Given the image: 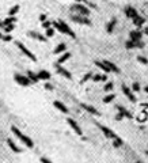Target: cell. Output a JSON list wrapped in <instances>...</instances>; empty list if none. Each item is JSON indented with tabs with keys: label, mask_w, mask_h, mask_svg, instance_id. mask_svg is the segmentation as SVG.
<instances>
[{
	"label": "cell",
	"mask_w": 148,
	"mask_h": 163,
	"mask_svg": "<svg viewBox=\"0 0 148 163\" xmlns=\"http://www.w3.org/2000/svg\"><path fill=\"white\" fill-rule=\"evenodd\" d=\"M0 39H3V34L1 33H0Z\"/></svg>",
	"instance_id": "f907efd6"
},
{
	"label": "cell",
	"mask_w": 148,
	"mask_h": 163,
	"mask_svg": "<svg viewBox=\"0 0 148 163\" xmlns=\"http://www.w3.org/2000/svg\"><path fill=\"white\" fill-rule=\"evenodd\" d=\"M27 76H29V79L31 80V83H38V82H39L38 75L34 74L33 71H27Z\"/></svg>",
	"instance_id": "d4e9b609"
},
{
	"label": "cell",
	"mask_w": 148,
	"mask_h": 163,
	"mask_svg": "<svg viewBox=\"0 0 148 163\" xmlns=\"http://www.w3.org/2000/svg\"><path fill=\"white\" fill-rule=\"evenodd\" d=\"M45 89L49 90V91H52V90H53V86L50 84V83H45Z\"/></svg>",
	"instance_id": "b9f144b4"
},
{
	"label": "cell",
	"mask_w": 148,
	"mask_h": 163,
	"mask_svg": "<svg viewBox=\"0 0 148 163\" xmlns=\"http://www.w3.org/2000/svg\"><path fill=\"white\" fill-rule=\"evenodd\" d=\"M82 107H83L84 110H87L90 114H94V116H99L98 110H97L94 106H90V105H87V103H82Z\"/></svg>",
	"instance_id": "e0dca14e"
},
{
	"label": "cell",
	"mask_w": 148,
	"mask_h": 163,
	"mask_svg": "<svg viewBox=\"0 0 148 163\" xmlns=\"http://www.w3.org/2000/svg\"><path fill=\"white\" fill-rule=\"evenodd\" d=\"M75 1H76V3H84L86 0H75Z\"/></svg>",
	"instance_id": "bcb514c9"
},
{
	"label": "cell",
	"mask_w": 148,
	"mask_h": 163,
	"mask_svg": "<svg viewBox=\"0 0 148 163\" xmlns=\"http://www.w3.org/2000/svg\"><path fill=\"white\" fill-rule=\"evenodd\" d=\"M141 38H143V33L140 31V30H132L131 33H129V39L131 41H134V42H137V41H141Z\"/></svg>",
	"instance_id": "8fae6325"
},
{
	"label": "cell",
	"mask_w": 148,
	"mask_h": 163,
	"mask_svg": "<svg viewBox=\"0 0 148 163\" xmlns=\"http://www.w3.org/2000/svg\"><path fill=\"white\" fill-rule=\"evenodd\" d=\"M95 65L101 68L102 71H105V74H109V72H112V71H110V68L107 67V65H106L103 61H95Z\"/></svg>",
	"instance_id": "603a6c76"
},
{
	"label": "cell",
	"mask_w": 148,
	"mask_h": 163,
	"mask_svg": "<svg viewBox=\"0 0 148 163\" xmlns=\"http://www.w3.org/2000/svg\"><path fill=\"white\" fill-rule=\"evenodd\" d=\"M137 61H139V63H141V64H144V65H148V60L145 59V57H143V56H137Z\"/></svg>",
	"instance_id": "8d00e7d4"
},
{
	"label": "cell",
	"mask_w": 148,
	"mask_h": 163,
	"mask_svg": "<svg viewBox=\"0 0 148 163\" xmlns=\"http://www.w3.org/2000/svg\"><path fill=\"white\" fill-rule=\"evenodd\" d=\"M91 78H92V74H91V72H88V74H86L82 78L80 83H82V84H83V83H86V82H87V80H90V79H91Z\"/></svg>",
	"instance_id": "d6a6232c"
},
{
	"label": "cell",
	"mask_w": 148,
	"mask_h": 163,
	"mask_svg": "<svg viewBox=\"0 0 148 163\" xmlns=\"http://www.w3.org/2000/svg\"><path fill=\"white\" fill-rule=\"evenodd\" d=\"M116 25H117V19L116 18H112L109 23L106 25V31H107V33H113L114 29H116Z\"/></svg>",
	"instance_id": "ac0fdd59"
},
{
	"label": "cell",
	"mask_w": 148,
	"mask_h": 163,
	"mask_svg": "<svg viewBox=\"0 0 148 163\" xmlns=\"http://www.w3.org/2000/svg\"><path fill=\"white\" fill-rule=\"evenodd\" d=\"M65 52H67V45H65V44H59V45L54 48V50H53V53L54 54L65 53Z\"/></svg>",
	"instance_id": "ffe728a7"
},
{
	"label": "cell",
	"mask_w": 148,
	"mask_h": 163,
	"mask_svg": "<svg viewBox=\"0 0 148 163\" xmlns=\"http://www.w3.org/2000/svg\"><path fill=\"white\" fill-rule=\"evenodd\" d=\"M19 10H21V7H19V6H14V7L10 10V16H15V15L19 12Z\"/></svg>",
	"instance_id": "f546056e"
},
{
	"label": "cell",
	"mask_w": 148,
	"mask_h": 163,
	"mask_svg": "<svg viewBox=\"0 0 148 163\" xmlns=\"http://www.w3.org/2000/svg\"><path fill=\"white\" fill-rule=\"evenodd\" d=\"M122 144H124V142L121 140L120 137H117V139H114V140H113V145L116 147V148H121V147H122Z\"/></svg>",
	"instance_id": "83f0119b"
},
{
	"label": "cell",
	"mask_w": 148,
	"mask_h": 163,
	"mask_svg": "<svg viewBox=\"0 0 148 163\" xmlns=\"http://www.w3.org/2000/svg\"><path fill=\"white\" fill-rule=\"evenodd\" d=\"M132 21H133L134 26H137V29H139V27H141V26H143V25L145 23V19H144V18H141L140 15H139V16H136L134 19H132Z\"/></svg>",
	"instance_id": "cb8c5ba5"
},
{
	"label": "cell",
	"mask_w": 148,
	"mask_h": 163,
	"mask_svg": "<svg viewBox=\"0 0 148 163\" xmlns=\"http://www.w3.org/2000/svg\"><path fill=\"white\" fill-rule=\"evenodd\" d=\"M16 22V16H7V18L4 19V25H10V23H15Z\"/></svg>",
	"instance_id": "f1b7e54d"
},
{
	"label": "cell",
	"mask_w": 148,
	"mask_h": 163,
	"mask_svg": "<svg viewBox=\"0 0 148 163\" xmlns=\"http://www.w3.org/2000/svg\"><path fill=\"white\" fill-rule=\"evenodd\" d=\"M144 46V44L141 42V41H137V42H134V41H127L125 42V48L127 49H140V48H143Z\"/></svg>",
	"instance_id": "30bf717a"
},
{
	"label": "cell",
	"mask_w": 148,
	"mask_h": 163,
	"mask_svg": "<svg viewBox=\"0 0 148 163\" xmlns=\"http://www.w3.org/2000/svg\"><path fill=\"white\" fill-rule=\"evenodd\" d=\"M71 18H72V21H74V22H76V23L91 26V21H90L87 16H83V15H74V16H71Z\"/></svg>",
	"instance_id": "52a82bcc"
},
{
	"label": "cell",
	"mask_w": 148,
	"mask_h": 163,
	"mask_svg": "<svg viewBox=\"0 0 148 163\" xmlns=\"http://www.w3.org/2000/svg\"><path fill=\"white\" fill-rule=\"evenodd\" d=\"M122 92H124V95L127 97L128 99L131 101V102H136V97H134V94H133V91H132L128 86H125V84H122Z\"/></svg>",
	"instance_id": "9c48e42d"
},
{
	"label": "cell",
	"mask_w": 148,
	"mask_h": 163,
	"mask_svg": "<svg viewBox=\"0 0 148 163\" xmlns=\"http://www.w3.org/2000/svg\"><path fill=\"white\" fill-rule=\"evenodd\" d=\"M14 80L15 83H18L19 86H22V87H29L30 84H33L31 80L29 79L27 75H22V74H15L14 75Z\"/></svg>",
	"instance_id": "3957f363"
},
{
	"label": "cell",
	"mask_w": 148,
	"mask_h": 163,
	"mask_svg": "<svg viewBox=\"0 0 148 163\" xmlns=\"http://www.w3.org/2000/svg\"><path fill=\"white\" fill-rule=\"evenodd\" d=\"M53 34H54V29H53V27L46 29V33H45V37H46V38H50V37H53Z\"/></svg>",
	"instance_id": "1f68e13d"
},
{
	"label": "cell",
	"mask_w": 148,
	"mask_h": 163,
	"mask_svg": "<svg viewBox=\"0 0 148 163\" xmlns=\"http://www.w3.org/2000/svg\"><path fill=\"white\" fill-rule=\"evenodd\" d=\"M11 39H12V37H11L10 34H6V36H3V41H7V42H10Z\"/></svg>",
	"instance_id": "ab89813d"
},
{
	"label": "cell",
	"mask_w": 148,
	"mask_h": 163,
	"mask_svg": "<svg viewBox=\"0 0 148 163\" xmlns=\"http://www.w3.org/2000/svg\"><path fill=\"white\" fill-rule=\"evenodd\" d=\"M53 27L56 29V30H59L60 33H63V34H67V36L72 37V38H75V31L72 30V29L69 27V26L65 23L64 21H57V22H53Z\"/></svg>",
	"instance_id": "7a4b0ae2"
},
{
	"label": "cell",
	"mask_w": 148,
	"mask_h": 163,
	"mask_svg": "<svg viewBox=\"0 0 148 163\" xmlns=\"http://www.w3.org/2000/svg\"><path fill=\"white\" fill-rule=\"evenodd\" d=\"M144 33H145V34L148 36V27H145V29H144Z\"/></svg>",
	"instance_id": "c3c4849f"
},
{
	"label": "cell",
	"mask_w": 148,
	"mask_h": 163,
	"mask_svg": "<svg viewBox=\"0 0 148 163\" xmlns=\"http://www.w3.org/2000/svg\"><path fill=\"white\" fill-rule=\"evenodd\" d=\"M145 120H147V113H145V112H143L140 117H137V121H140V122H144Z\"/></svg>",
	"instance_id": "74e56055"
},
{
	"label": "cell",
	"mask_w": 148,
	"mask_h": 163,
	"mask_svg": "<svg viewBox=\"0 0 148 163\" xmlns=\"http://www.w3.org/2000/svg\"><path fill=\"white\" fill-rule=\"evenodd\" d=\"M27 37H30V38H34L37 39V41H41V42H46V37L42 36V34H39V33L37 31H27Z\"/></svg>",
	"instance_id": "7c38bea8"
},
{
	"label": "cell",
	"mask_w": 148,
	"mask_h": 163,
	"mask_svg": "<svg viewBox=\"0 0 148 163\" xmlns=\"http://www.w3.org/2000/svg\"><path fill=\"white\" fill-rule=\"evenodd\" d=\"M45 21H46V15L41 14V15H39V22H45Z\"/></svg>",
	"instance_id": "7bdbcfd3"
},
{
	"label": "cell",
	"mask_w": 148,
	"mask_h": 163,
	"mask_svg": "<svg viewBox=\"0 0 148 163\" xmlns=\"http://www.w3.org/2000/svg\"><path fill=\"white\" fill-rule=\"evenodd\" d=\"M41 162L42 163H53L52 160H49V159H46V158H41Z\"/></svg>",
	"instance_id": "ee69618b"
},
{
	"label": "cell",
	"mask_w": 148,
	"mask_h": 163,
	"mask_svg": "<svg viewBox=\"0 0 148 163\" xmlns=\"http://www.w3.org/2000/svg\"><path fill=\"white\" fill-rule=\"evenodd\" d=\"M14 29H15V23H10V25H4V29H3V30H4L6 33H11L12 30H14Z\"/></svg>",
	"instance_id": "4dcf8cb0"
},
{
	"label": "cell",
	"mask_w": 148,
	"mask_h": 163,
	"mask_svg": "<svg viewBox=\"0 0 148 163\" xmlns=\"http://www.w3.org/2000/svg\"><path fill=\"white\" fill-rule=\"evenodd\" d=\"M92 82H102V75H92Z\"/></svg>",
	"instance_id": "f35d334b"
},
{
	"label": "cell",
	"mask_w": 148,
	"mask_h": 163,
	"mask_svg": "<svg viewBox=\"0 0 148 163\" xmlns=\"http://www.w3.org/2000/svg\"><path fill=\"white\" fill-rule=\"evenodd\" d=\"M107 80V76H106V74L105 75H102V82H106Z\"/></svg>",
	"instance_id": "f6af8a7d"
},
{
	"label": "cell",
	"mask_w": 148,
	"mask_h": 163,
	"mask_svg": "<svg viewBox=\"0 0 148 163\" xmlns=\"http://www.w3.org/2000/svg\"><path fill=\"white\" fill-rule=\"evenodd\" d=\"M71 57V53H68V52H65V53H63V56H60L59 59H57V64L60 65V64H63V63H65V61L68 60Z\"/></svg>",
	"instance_id": "484cf974"
},
{
	"label": "cell",
	"mask_w": 148,
	"mask_h": 163,
	"mask_svg": "<svg viewBox=\"0 0 148 163\" xmlns=\"http://www.w3.org/2000/svg\"><path fill=\"white\" fill-rule=\"evenodd\" d=\"M114 99H116V94H109V95H106L103 98V103H110V102H113Z\"/></svg>",
	"instance_id": "4316f807"
},
{
	"label": "cell",
	"mask_w": 148,
	"mask_h": 163,
	"mask_svg": "<svg viewBox=\"0 0 148 163\" xmlns=\"http://www.w3.org/2000/svg\"><path fill=\"white\" fill-rule=\"evenodd\" d=\"M53 26V22H50V21H45V22H42V27L45 29H49V27H52Z\"/></svg>",
	"instance_id": "d590c367"
},
{
	"label": "cell",
	"mask_w": 148,
	"mask_h": 163,
	"mask_svg": "<svg viewBox=\"0 0 148 163\" xmlns=\"http://www.w3.org/2000/svg\"><path fill=\"white\" fill-rule=\"evenodd\" d=\"M97 125H98V128H99V129H101V131L103 132V135H105L107 139H113V140H114V139H117V137H118V136H117L113 131H110L109 128H106L105 125H102V124H97Z\"/></svg>",
	"instance_id": "ba28073f"
},
{
	"label": "cell",
	"mask_w": 148,
	"mask_h": 163,
	"mask_svg": "<svg viewBox=\"0 0 148 163\" xmlns=\"http://www.w3.org/2000/svg\"><path fill=\"white\" fill-rule=\"evenodd\" d=\"M57 74L61 75V76H64L65 79H72V75H71V72L68 71V69H65V68L60 67L59 64H57Z\"/></svg>",
	"instance_id": "5bb4252c"
},
{
	"label": "cell",
	"mask_w": 148,
	"mask_h": 163,
	"mask_svg": "<svg viewBox=\"0 0 148 163\" xmlns=\"http://www.w3.org/2000/svg\"><path fill=\"white\" fill-rule=\"evenodd\" d=\"M143 107H148V103H143Z\"/></svg>",
	"instance_id": "681fc988"
},
{
	"label": "cell",
	"mask_w": 148,
	"mask_h": 163,
	"mask_svg": "<svg viewBox=\"0 0 148 163\" xmlns=\"http://www.w3.org/2000/svg\"><path fill=\"white\" fill-rule=\"evenodd\" d=\"M122 118H124V116L120 113V112H118V113H117V116H116V120H117V121H121Z\"/></svg>",
	"instance_id": "60d3db41"
},
{
	"label": "cell",
	"mask_w": 148,
	"mask_h": 163,
	"mask_svg": "<svg viewBox=\"0 0 148 163\" xmlns=\"http://www.w3.org/2000/svg\"><path fill=\"white\" fill-rule=\"evenodd\" d=\"M125 15H127L128 18L134 19L136 16H139V12L134 10L132 6H127V7H125Z\"/></svg>",
	"instance_id": "4fadbf2b"
},
{
	"label": "cell",
	"mask_w": 148,
	"mask_h": 163,
	"mask_svg": "<svg viewBox=\"0 0 148 163\" xmlns=\"http://www.w3.org/2000/svg\"><path fill=\"white\" fill-rule=\"evenodd\" d=\"M113 87H114L113 83H112V82H107V83L105 84V91H106V92L112 91V90H113Z\"/></svg>",
	"instance_id": "836d02e7"
},
{
	"label": "cell",
	"mask_w": 148,
	"mask_h": 163,
	"mask_svg": "<svg viewBox=\"0 0 148 163\" xmlns=\"http://www.w3.org/2000/svg\"><path fill=\"white\" fill-rule=\"evenodd\" d=\"M11 132H12V133H14V135L16 136V137L19 139V140H21V142L23 143L27 148H33V147H34V142H33L29 136H26L25 133L21 131V129H18L15 125H12V127H11Z\"/></svg>",
	"instance_id": "6da1fadb"
},
{
	"label": "cell",
	"mask_w": 148,
	"mask_h": 163,
	"mask_svg": "<svg viewBox=\"0 0 148 163\" xmlns=\"http://www.w3.org/2000/svg\"><path fill=\"white\" fill-rule=\"evenodd\" d=\"M145 154H147V156H148V149H147V151H145Z\"/></svg>",
	"instance_id": "816d5d0a"
},
{
	"label": "cell",
	"mask_w": 148,
	"mask_h": 163,
	"mask_svg": "<svg viewBox=\"0 0 148 163\" xmlns=\"http://www.w3.org/2000/svg\"><path fill=\"white\" fill-rule=\"evenodd\" d=\"M16 46H18V49L21 50V52H22L23 54H25V56H27L31 61H37V57H35V54L33 53V52H31L30 49H27V48H26V46L23 45L22 42H16Z\"/></svg>",
	"instance_id": "5b68a950"
},
{
	"label": "cell",
	"mask_w": 148,
	"mask_h": 163,
	"mask_svg": "<svg viewBox=\"0 0 148 163\" xmlns=\"http://www.w3.org/2000/svg\"><path fill=\"white\" fill-rule=\"evenodd\" d=\"M7 144L10 145V148L12 149L14 152H18V154H19V152H22V149L19 148V147H18V145L15 144L14 142H12V139H7Z\"/></svg>",
	"instance_id": "7402d4cb"
},
{
	"label": "cell",
	"mask_w": 148,
	"mask_h": 163,
	"mask_svg": "<svg viewBox=\"0 0 148 163\" xmlns=\"http://www.w3.org/2000/svg\"><path fill=\"white\" fill-rule=\"evenodd\" d=\"M53 105H54V107H56V109L60 110L61 113H65V114L68 113V107L65 106L63 102H60V101H54V102H53Z\"/></svg>",
	"instance_id": "9a60e30c"
},
{
	"label": "cell",
	"mask_w": 148,
	"mask_h": 163,
	"mask_svg": "<svg viewBox=\"0 0 148 163\" xmlns=\"http://www.w3.org/2000/svg\"><path fill=\"white\" fill-rule=\"evenodd\" d=\"M144 91H145V92H147V94H148V86H145V87H144Z\"/></svg>",
	"instance_id": "7dc6e473"
},
{
	"label": "cell",
	"mask_w": 148,
	"mask_h": 163,
	"mask_svg": "<svg viewBox=\"0 0 148 163\" xmlns=\"http://www.w3.org/2000/svg\"><path fill=\"white\" fill-rule=\"evenodd\" d=\"M132 91H133V92L140 91V84H139L137 82H134V83H133V86H132Z\"/></svg>",
	"instance_id": "e575fe53"
},
{
	"label": "cell",
	"mask_w": 148,
	"mask_h": 163,
	"mask_svg": "<svg viewBox=\"0 0 148 163\" xmlns=\"http://www.w3.org/2000/svg\"><path fill=\"white\" fill-rule=\"evenodd\" d=\"M103 63H105L106 65L110 68V71H112V72H116V74H120V72H121V71H120V68L117 67L114 63H112L110 60H103Z\"/></svg>",
	"instance_id": "d6986e66"
},
{
	"label": "cell",
	"mask_w": 148,
	"mask_h": 163,
	"mask_svg": "<svg viewBox=\"0 0 148 163\" xmlns=\"http://www.w3.org/2000/svg\"><path fill=\"white\" fill-rule=\"evenodd\" d=\"M67 122H68V125H69V127L72 128V131H74L75 133H76V135L83 136V131H82V128L79 127V124L74 120V118H67Z\"/></svg>",
	"instance_id": "8992f818"
},
{
	"label": "cell",
	"mask_w": 148,
	"mask_h": 163,
	"mask_svg": "<svg viewBox=\"0 0 148 163\" xmlns=\"http://www.w3.org/2000/svg\"><path fill=\"white\" fill-rule=\"evenodd\" d=\"M37 75H38L39 80H49V79H50V72L46 71V69H41Z\"/></svg>",
	"instance_id": "2e32d148"
},
{
	"label": "cell",
	"mask_w": 148,
	"mask_h": 163,
	"mask_svg": "<svg viewBox=\"0 0 148 163\" xmlns=\"http://www.w3.org/2000/svg\"><path fill=\"white\" fill-rule=\"evenodd\" d=\"M117 110L120 112L121 114H122L124 117H127V118H132V114H131V112L129 110H127L124 106H121V105H117Z\"/></svg>",
	"instance_id": "44dd1931"
},
{
	"label": "cell",
	"mask_w": 148,
	"mask_h": 163,
	"mask_svg": "<svg viewBox=\"0 0 148 163\" xmlns=\"http://www.w3.org/2000/svg\"><path fill=\"white\" fill-rule=\"evenodd\" d=\"M71 11H75V12H78L79 15H83V16H88L90 15V10L82 3H75L74 6H71Z\"/></svg>",
	"instance_id": "277c9868"
}]
</instances>
